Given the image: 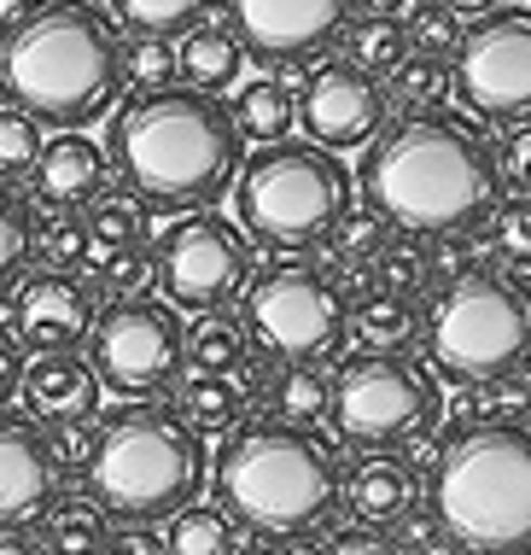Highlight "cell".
Here are the masks:
<instances>
[{
	"label": "cell",
	"mask_w": 531,
	"mask_h": 555,
	"mask_svg": "<svg viewBox=\"0 0 531 555\" xmlns=\"http://www.w3.org/2000/svg\"><path fill=\"white\" fill-rule=\"evenodd\" d=\"M362 199L391 229L467 234L503 199L496 146L450 112H409L362 146Z\"/></svg>",
	"instance_id": "1"
},
{
	"label": "cell",
	"mask_w": 531,
	"mask_h": 555,
	"mask_svg": "<svg viewBox=\"0 0 531 555\" xmlns=\"http://www.w3.org/2000/svg\"><path fill=\"white\" fill-rule=\"evenodd\" d=\"M239 141L246 134L234 129V112L199 88L129 94L105 129L112 170L124 176L146 211L164 217L210 211L239 176Z\"/></svg>",
	"instance_id": "2"
},
{
	"label": "cell",
	"mask_w": 531,
	"mask_h": 555,
	"mask_svg": "<svg viewBox=\"0 0 531 555\" xmlns=\"http://www.w3.org/2000/svg\"><path fill=\"white\" fill-rule=\"evenodd\" d=\"M117 29L94 0H36L0 29V100L53 129H88L112 112Z\"/></svg>",
	"instance_id": "3"
},
{
	"label": "cell",
	"mask_w": 531,
	"mask_h": 555,
	"mask_svg": "<svg viewBox=\"0 0 531 555\" xmlns=\"http://www.w3.org/2000/svg\"><path fill=\"white\" fill-rule=\"evenodd\" d=\"M427 520L462 555H531V422L455 427L427 474Z\"/></svg>",
	"instance_id": "4"
},
{
	"label": "cell",
	"mask_w": 531,
	"mask_h": 555,
	"mask_svg": "<svg viewBox=\"0 0 531 555\" xmlns=\"http://www.w3.org/2000/svg\"><path fill=\"white\" fill-rule=\"evenodd\" d=\"M88 498L124 520H170L205 491V439L170 403H129L100 422Z\"/></svg>",
	"instance_id": "5"
},
{
	"label": "cell",
	"mask_w": 531,
	"mask_h": 555,
	"mask_svg": "<svg viewBox=\"0 0 531 555\" xmlns=\"http://www.w3.org/2000/svg\"><path fill=\"white\" fill-rule=\"evenodd\" d=\"M217 503L257 532H310L339 503V468L310 433L281 422L234 427L217 456Z\"/></svg>",
	"instance_id": "6"
},
{
	"label": "cell",
	"mask_w": 531,
	"mask_h": 555,
	"mask_svg": "<svg viewBox=\"0 0 531 555\" xmlns=\"http://www.w3.org/2000/svg\"><path fill=\"white\" fill-rule=\"evenodd\" d=\"M420 339L462 386L514 380L531 369V293L496 269H455L420 317Z\"/></svg>",
	"instance_id": "7"
},
{
	"label": "cell",
	"mask_w": 531,
	"mask_h": 555,
	"mask_svg": "<svg viewBox=\"0 0 531 555\" xmlns=\"http://www.w3.org/2000/svg\"><path fill=\"white\" fill-rule=\"evenodd\" d=\"M228 193H234L239 229L263 246H322V234L351 205V170L315 141H269L239 164Z\"/></svg>",
	"instance_id": "8"
},
{
	"label": "cell",
	"mask_w": 531,
	"mask_h": 555,
	"mask_svg": "<svg viewBox=\"0 0 531 555\" xmlns=\"http://www.w3.org/2000/svg\"><path fill=\"white\" fill-rule=\"evenodd\" d=\"M239 322H246L251 345L269 363H322L345 339V298L333 293L327 269L310 263H275L239 293Z\"/></svg>",
	"instance_id": "9"
},
{
	"label": "cell",
	"mask_w": 531,
	"mask_h": 555,
	"mask_svg": "<svg viewBox=\"0 0 531 555\" xmlns=\"http://www.w3.org/2000/svg\"><path fill=\"white\" fill-rule=\"evenodd\" d=\"M438 386L398 351H362L357 363L333 380V433L351 450H398L427 439L438 422Z\"/></svg>",
	"instance_id": "10"
},
{
	"label": "cell",
	"mask_w": 531,
	"mask_h": 555,
	"mask_svg": "<svg viewBox=\"0 0 531 555\" xmlns=\"http://www.w3.org/2000/svg\"><path fill=\"white\" fill-rule=\"evenodd\" d=\"M158 287L176 310H228L251 287V240L217 211H181L158 234Z\"/></svg>",
	"instance_id": "11"
},
{
	"label": "cell",
	"mask_w": 531,
	"mask_h": 555,
	"mask_svg": "<svg viewBox=\"0 0 531 555\" xmlns=\"http://www.w3.org/2000/svg\"><path fill=\"white\" fill-rule=\"evenodd\" d=\"M88 363L124 398H158L181 374V322L158 298H112L88 327Z\"/></svg>",
	"instance_id": "12"
},
{
	"label": "cell",
	"mask_w": 531,
	"mask_h": 555,
	"mask_svg": "<svg viewBox=\"0 0 531 555\" xmlns=\"http://www.w3.org/2000/svg\"><path fill=\"white\" fill-rule=\"evenodd\" d=\"M455 100L484 124L531 117V7H496L467 24L455 48Z\"/></svg>",
	"instance_id": "13"
},
{
	"label": "cell",
	"mask_w": 531,
	"mask_h": 555,
	"mask_svg": "<svg viewBox=\"0 0 531 555\" xmlns=\"http://www.w3.org/2000/svg\"><path fill=\"white\" fill-rule=\"evenodd\" d=\"M239 48L269 65H303L345 36L357 0H222Z\"/></svg>",
	"instance_id": "14"
},
{
	"label": "cell",
	"mask_w": 531,
	"mask_h": 555,
	"mask_svg": "<svg viewBox=\"0 0 531 555\" xmlns=\"http://www.w3.org/2000/svg\"><path fill=\"white\" fill-rule=\"evenodd\" d=\"M386 82L351 59H322L298 88V124L315 146H368L386 129Z\"/></svg>",
	"instance_id": "15"
},
{
	"label": "cell",
	"mask_w": 531,
	"mask_h": 555,
	"mask_svg": "<svg viewBox=\"0 0 531 555\" xmlns=\"http://www.w3.org/2000/svg\"><path fill=\"white\" fill-rule=\"evenodd\" d=\"M94 317H100L94 287H88L82 275H70V269H36V275L12 281L7 334L18 339L29 357H53V351L88 345Z\"/></svg>",
	"instance_id": "16"
},
{
	"label": "cell",
	"mask_w": 531,
	"mask_h": 555,
	"mask_svg": "<svg viewBox=\"0 0 531 555\" xmlns=\"http://www.w3.org/2000/svg\"><path fill=\"white\" fill-rule=\"evenodd\" d=\"M59 498V462L36 422L0 415V527H29Z\"/></svg>",
	"instance_id": "17"
},
{
	"label": "cell",
	"mask_w": 531,
	"mask_h": 555,
	"mask_svg": "<svg viewBox=\"0 0 531 555\" xmlns=\"http://www.w3.org/2000/svg\"><path fill=\"white\" fill-rule=\"evenodd\" d=\"M105 182H112V153L100 141H88L82 129H59L36 158V176H29V199L36 205H94Z\"/></svg>",
	"instance_id": "18"
},
{
	"label": "cell",
	"mask_w": 531,
	"mask_h": 555,
	"mask_svg": "<svg viewBox=\"0 0 531 555\" xmlns=\"http://www.w3.org/2000/svg\"><path fill=\"white\" fill-rule=\"evenodd\" d=\"M100 374L88 357L76 351H53V357H36V363H24V410L36 427H65V422H88V415H100Z\"/></svg>",
	"instance_id": "19"
},
{
	"label": "cell",
	"mask_w": 531,
	"mask_h": 555,
	"mask_svg": "<svg viewBox=\"0 0 531 555\" xmlns=\"http://www.w3.org/2000/svg\"><path fill=\"white\" fill-rule=\"evenodd\" d=\"M420 498V474L409 456H391V450H362V462L345 479V503L362 527H398V520L415 515Z\"/></svg>",
	"instance_id": "20"
},
{
	"label": "cell",
	"mask_w": 531,
	"mask_h": 555,
	"mask_svg": "<svg viewBox=\"0 0 531 555\" xmlns=\"http://www.w3.org/2000/svg\"><path fill=\"white\" fill-rule=\"evenodd\" d=\"M246 70V48L228 24H193L181 29L176 41V82L181 88H199V94H222V88L239 82Z\"/></svg>",
	"instance_id": "21"
},
{
	"label": "cell",
	"mask_w": 531,
	"mask_h": 555,
	"mask_svg": "<svg viewBox=\"0 0 531 555\" xmlns=\"http://www.w3.org/2000/svg\"><path fill=\"white\" fill-rule=\"evenodd\" d=\"M246 351H251V334L228 310H199L181 327V369L187 374H239Z\"/></svg>",
	"instance_id": "22"
},
{
	"label": "cell",
	"mask_w": 531,
	"mask_h": 555,
	"mask_svg": "<svg viewBox=\"0 0 531 555\" xmlns=\"http://www.w3.org/2000/svg\"><path fill=\"white\" fill-rule=\"evenodd\" d=\"M176 410L199 439H222L246 422V392L234 386V374H187L176 392Z\"/></svg>",
	"instance_id": "23"
},
{
	"label": "cell",
	"mask_w": 531,
	"mask_h": 555,
	"mask_svg": "<svg viewBox=\"0 0 531 555\" xmlns=\"http://www.w3.org/2000/svg\"><path fill=\"white\" fill-rule=\"evenodd\" d=\"M29 258L41 269H88L94 246H88V217L70 211V205H41L29 211Z\"/></svg>",
	"instance_id": "24"
},
{
	"label": "cell",
	"mask_w": 531,
	"mask_h": 555,
	"mask_svg": "<svg viewBox=\"0 0 531 555\" xmlns=\"http://www.w3.org/2000/svg\"><path fill=\"white\" fill-rule=\"evenodd\" d=\"M269 410H275L281 427H322L333 415V380L315 363H286L275 380H269Z\"/></svg>",
	"instance_id": "25"
},
{
	"label": "cell",
	"mask_w": 531,
	"mask_h": 555,
	"mask_svg": "<svg viewBox=\"0 0 531 555\" xmlns=\"http://www.w3.org/2000/svg\"><path fill=\"white\" fill-rule=\"evenodd\" d=\"M36 538L48 555H100L105 544V508L94 498H53L36 515Z\"/></svg>",
	"instance_id": "26"
},
{
	"label": "cell",
	"mask_w": 531,
	"mask_h": 555,
	"mask_svg": "<svg viewBox=\"0 0 531 555\" xmlns=\"http://www.w3.org/2000/svg\"><path fill=\"white\" fill-rule=\"evenodd\" d=\"M293 124H298V94H293L281 77H251V82L234 94V129L251 134L257 146L286 141V134H293Z\"/></svg>",
	"instance_id": "27"
},
{
	"label": "cell",
	"mask_w": 531,
	"mask_h": 555,
	"mask_svg": "<svg viewBox=\"0 0 531 555\" xmlns=\"http://www.w3.org/2000/svg\"><path fill=\"white\" fill-rule=\"evenodd\" d=\"M88 217V246L94 258H112V251H129V246H146V205L134 193H100L94 205H82ZM88 258V263H94Z\"/></svg>",
	"instance_id": "28"
},
{
	"label": "cell",
	"mask_w": 531,
	"mask_h": 555,
	"mask_svg": "<svg viewBox=\"0 0 531 555\" xmlns=\"http://www.w3.org/2000/svg\"><path fill=\"white\" fill-rule=\"evenodd\" d=\"M345 59H351V65H362V70H374L379 82L391 77V70L403 65L409 53V29H403V18H368V12H357L351 24H345Z\"/></svg>",
	"instance_id": "29"
},
{
	"label": "cell",
	"mask_w": 531,
	"mask_h": 555,
	"mask_svg": "<svg viewBox=\"0 0 531 555\" xmlns=\"http://www.w3.org/2000/svg\"><path fill=\"white\" fill-rule=\"evenodd\" d=\"M351 327H357V339L368 345V351H403V345L420 334V310H415V298L379 287L368 305L351 310Z\"/></svg>",
	"instance_id": "30"
},
{
	"label": "cell",
	"mask_w": 531,
	"mask_h": 555,
	"mask_svg": "<svg viewBox=\"0 0 531 555\" xmlns=\"http://www.w3.org/2000/svg\"><path fill=\"white\" fill-rule=\"evenodd\" d=\"M228 544H234V515L222 503H199V498L187 508H176L170 532H164L170 555H228Z\"/></svg>",
	"instance_id": "31"
},
{
	"label": "cell",
	"mask_w": 531,
	"mask_h": 555,
	"mask_svg": "<svg viewBox=\"0 0 531 555\" xmlns=\"http://www.w3.org/2000/svg\"><path fill=\"white\" fill-rule=\"evenodd\" d=\"M450 94H455V65H444V59H432V53H409L386 77V100L403 112H432L438 100H450Z\"/></svg>",
	"instance_id": "32"
},
{
	"label": "cell",
	"mask_w": 531,
	"mask_h": 555,
	"mask_svg": "<svg viewBox=\"0 0 531 555\" xmlns=\"http://www.w3.org/2000/svg\"><path fill=\"white\" fill-rule=\"evenodd\" d=\"M432 269H438V258H432V246L420 234H391L386 246L374 251V275H379V287L386 293H403V298H415V293H427L432 287Z\"/></svg>",
	"instance_id": "33"
},
{
	"label": "cell",
	"mask_w": 531,
	"mask_h": 555,
	"mask_svg": "<svg viewBox=\"0 0 531 555\" xmlns=\"http://www.w3.org/2000/svg\"><path fill=\"white\" fill-rule=\"evenodd\" d=\"M117 82H124L129 94L176 88V48L164 36H129V41H117Z\"/></svg>",
	"instance_id": "34"
},
{
	"label": "cell",
	"mask_w": 531,
	"mask_h": 555,
	"mask_svg": "<svg viewBox=\"0 0 531 555\" xmlns=\"http://www.w3.org/2000/svg\"><path fill=\"white\" fill-rule=\"evenodd\" d=\"M391 240V222L374 211V205H345L339 222L322 234V246H327V258L333 263H374V251Z\"/></svg>",
	"instance_id": "35"
},
{
	"label": "cell",
	"mask_w": 531,
	"mask_h": 555,
	"mask_svg": "<svg viewBox=\"0 0 531 555\" xmlns=\"http://www.w3.org/2000/svg\"><path fill=\"white\" fill-rule=\"evenodd\" d=\"M205 7L210 0H112L117 24L129 29V36H181V29L205 24Z\"/></svg>",
	"instance_id": "36"
},
{
	"label": "cell",
	"mask_w": 531,
	"mask_h": 555,
	"mask_svg": "<svg viewBox=\"0 0 531 555\" xmlns=\"http://www.w3.org/2000/svg\"><path fill=\"white\" fill-rule=\"evenodd\" d=\"M41 129H48L41 117H29L18 106H0V182L18 188L36 176V158H41V146H48Z\"/></svg>",
	"instance_id": "37"
},
{
	"label": "cell",
	"mask_w": 531,
	"mask_h": 555,
	"mask_svg": "<svg viewBox=\"0 0 531 555\" xmlns=\"http://www.w3.org/2000/svg\"><path fill=\"white\" fill-rule=\"evenodd\" d=\"M94 275H88V287L105 293V305L112 298H146L158 287V263H152L146 246H129V251H112V258H94L88 263Z\"/></svg>",
	"instance_id": "38"
},
{
	"label": "cell",
	"mask_w": 531,
	"mask_h": 555,
	"mask_svg": "<svg viewBox=\"0 0 531 555\" xmlns=\"http://www.w3.org/2000/svg\"><path fill=\"white\" fill-rule=\"evenodd\" d=\"M403 29H409V48L415 53L455 59V48H462V36H467V18L450 12L444 0H415V7L403 12Z\"/></svg>",
	"instance_id": "39"
},
{
	"label": "cell",
	"mask_w": 531,
	"mask_h": 555,
	"mask_svg": "<svg viewBox=\"0 0 531 555\" xmlns=\"http://www.w3.org/2000/svg\"><path fill=\"white\" fill-rule=\"evenodd\" d=\"M29 263V199L12 182H0V293L24 275Z\"/></svg>",
	"instance_id": "40"
},
{
	"label": "cell",
	"mask_w": 531,
	"mask_h": 555,
	"mask_svg": "<svg viewBox=\"0 0 531 555\" xmlns=\"http://www.w3.org/2000/svg\"><path fill=\"white\" fill-rule=\"evenodd\" d=\"M484 222H491V251L496 258H508L514 269H531V199L526 193L496 199V211Z\"/></svg>",
	"instance_id": "41"
},
{
	"label": "cell",
	"mask_w": 531,
	"mask_h": 555,
	"mask_svg": "<svg viewBox=\"0 0 531 555\" xmlns=\"http://www.w3.org/2000/svg\"><path fill=\"white\" fill-rule=\"evenodd\" d=\"M496 176H503L508 193H526L531 199V117L526 124H508L503 146H496Z\"/></svg>",
	"instance_id": "42"
},
{
	"label": "cell",
	"mask_w": 531,
	"mask_h": 555,
	"mask_svg": "<svg viewBox=\"0 0 531 555\" xmlns=\"http://www.w3.org/2000/svg\"><path fill=\"white\" fill-rule=\"evenodd\" d=\"M100 444V422L88 415V422H65V427H48V450L59 468H88V456H94Z\"/></svg>",
	"instance_id": "43"
},
{
	"label": "cell",
	"mask_w": 531,
	"mask_h": 555,
	"mask_svg": "<svg viewBox=\"0 0 531 555\" xmlns=\"http://www.w3.org/2000/svg\"><path fill=\"white\" fill-rule=\"evenodd\" d=\"M327 281H333V293L345 298V310L368 305V298L379 293V275H374V263H333V269H327Z\"/></svg>",
	"instance_id": "44"
},
{
	"label": "cell",
	"mask_w": 531,
	"mask_h": 555,
	"mask_svg": "<svg viewBox=\"0 0 531 555\" xmlns=\"http://www.w3.org/2000/svg\"><path fill=\"white\" fill-rule=\"evenodd\" d=\"M100 555H170V550H164V538H158V532H146L141 520H134V527H117V532H105Z\"/></svg>",
	"instance_id": "45"
},
{
	"label": "cell",
	"mask_w": 531,
	"mask_h": 555,
	"mask_svg": "<svg viewBox=\"0 0 531 555\" xmlns=\"http://www.w3.org/2000/svg\"><path fill=\"white\" fill-rule=\"evenodd\" d=\"M327 555H415L403 538H386V532H345L339 544H327Z\"/></svg>",
	"instance_id": "46"
},
{
	"label": "cell",
	"mask_w": 531,
	"mask_h": 555,
	"mask_svg": "<svg viewBox=\"0 0 531 555\" xmlns=\"http://www.w3.org/2000/svg\"><path fill=\"white\" fill-rule=\"evenodd\" d=\"M18 386H24V345L0 327V410L18 398Z\"/></svg>",
	"instance_id": "47"
},
{
	"label": "cell",
	"mask_w": 531,
	"mask_h": 555,
	"mask_svg": "<svg viewBox=\"0 0 531 555\" xmlns=\"http://www.w3.org/2000/svg\"><path fill=\"white\" fill-rule=\"evenodd\" d=\"M228 555H286V544L275 532H257V527H246V532H234V544H228Z\"/></svg>",
	"instance_id": "48"
},
{
	"label": "cell",
	"mask_w": 531,
	"mask_h": 555,
	"mask_svg": "<svg viewBox=\"0 0 531 555\" xmlns=\"http://www.w3.org/2000/svg\"><path fill=\"white\" fill-rule=\"evenodd\" d=\"M0 555H48L41 538H29L24 527H0Z\"/></svg>",
	"instance_id": "49"
},
{
	"label": "cell",
	"mask_w": 531,
	"mask_h": 555,
	"mask_svg": "<svg viewBox=\"0 0 531 555\" xmlns=\"http://www.w3.org/2000/svg\"><path fill=\"white\" fill-rule=\"evenodd\" d=\"M409 7L415 0H357V12H368V18H403Z\"/></svg>",
	"instance_id": "50"
},
{
	"label": "cell",
	"mask_w": 531,
	"mask_h": 555,
	"mask_svg": "<svg viewBox=\"0 0 531 555\" xmlns=\"http://www.w3.org/2000/svg\"><path fill=\"white\" fill-rule=\"evenodd\" d=\"M281 544H286V555H327V544L315 538V527H310V532H293V538H281Z\"/></svg>",
	"instance_id": "51"
},
{
	"label": "cell",
	"mask_w": 531,
	"mask_h": 555,
	"mask_svg": "<svg viewBox=\"0 0 531 555\" xmlns=\"http://www.w3.org/2000/svg\"><path fill=\"white\" fill-rule=\"evenodd\" d=\"M450 12H462V18H484V12H496V0H444Z\"/></svg>",
	"instance_id": "52"
},
{
	"label": "cell",
	"mask_w": 531,
	"mask_h": 555,
	"mask_svg": "<svg viewBox=\"0 0 531 555\" xmlns=\"http://www.w3.org/2000/svg\"><path fill=\"white\" fill-rule=\"evenodd\" d=\"M526 7H531V0H526Z\"/></svg>",
	"instance_id": "53"
}]
</instances>
